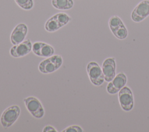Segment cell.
I'll use <instances>...</instances> for the list:
<instances>
[{
    "mask_svg": "<svg viewBox=\"0 0 149 132\" xmlns=\"http://www.w3.org/2000/svg\"><path fill=\"white\" fill-rule=\"evenodd\" d=\"M63 59L59 55H53L42 60L38 65V70L44 74L52 73L62 65Z\"/></svg>",
    "mask_w": 149,
    "mask_h": 132,
    "instance_id": "cell-1",
    "label": "cell"
},
{
    "mask_svg": "<svg viewBox=\"0 0 149 132\" xmlns=\"http://www.w3.org/2000/svg\"><path fill=\"white\" fill-rule=\"evenodd\" d=\"M20 113V108L18 105H12L6 108L2 113L0 121L2 126L7 129L12 126L17 120Z\"/></svg>",
    "mask_w": 149,
    "mask_h": 132,
    "instance_id": "cell-2",
    "label": "cell"
},
{
    "mask_svg": "<svg viewBox=\"0 0 149 132\" xmlns=\"http://www.w3.org/2000/svg\"><path fill=\"white\" fill-rule=\"evenodd\" d=\"M87 72L91 83L95 85H102L105 80L102 69L95 62H89L87 65Z\"/></svg>",
    "mask_w": 149,
    "mask_h": 132,
    "instance_id": "cell-3",
    "label": "cell"
},
{
    "mask_svg": "<svg viewBox=\"0 0 149 132\" xmlns=\"http://www.w3.org/2000/svg\"><path fill=\"white\" fill-rule=\"evenodd\" d=\"M26 108L31 115L37 118H42L45 113L44 109L41 102L34 97H28L23 99Z\"/></svg>",
    "mask_w": 149,
    "mask_h": 132,
    "instance_id": "cell-4",
    "label": "cell"
},
{
    "mask_svg": "<svg viewBox=\"0 0 149 132\" xmlns=\"http://www.w3.org/2000/svg\"><path fill=\"white\" fill-rule=\"evenodd\" d=\"M118 100L122 109L126 112L130 111L134 106V98L132 91L125 86L118 92Z\"/></svg>",
    "mask_w": 149,
    "mask_h": 132,
    "instance_id": "cell-5",
    "label": "cell"
},
{
    "mask_svg": "<svg viewBox=\"0 0 149 132\" xmlns=\"http://www.w3.org/2000/svg\"><path fill=\"white\" fill-rule=\"evenodd\" d=\"M148 16H149V1L143 0L133 9L131 13V19L134 22L139 23Z\"/></svg>",
    "mask_w": 149,
    "mask_h": 132,
    "instance_id": "cell-6",
    "label": "cell"
},
{
    "mask_svg": "<svg viewBox=\"0 0 149 132\" xmlns=\"http://www.w3.org/2000/svg\"><path fill=\"white\" fill-rule=\"evenodd\" d=\"M127 80V77L124 73H119L112 81L108 82L107 85L108 93L112 95L118 93V92L126 85Z\"/></svg>",
    "mask_w": 149,
    "mask_h": 132,
    "instance_id": "cell-7",
    "label": "cell"
},
{
    "mask_svg": "<svg viewBox=\"0 0 149 132\" xmlns=\"http://www.w3.org/2000/svg\"><path fill=\"white\" fill-rule=\"evenodd\" d=\"M102 70L104 80L109 82L113 80L116 76V62L114 58H108L105 59L102 64Z\"/></svg>",
    "mask_w": 149,
    "mask_h": 132,
    "instance_id": "cell-8",
    "label": "cell"
},
{
    "mask_svg": "<svg viewBox=\"0 0 149 132\" xmlns=\"http://www.w3.org/2000/svg\"><path fill=\"white\" fill-rule=\"evenodd\" d=\"M31 51L32 44L30 40H26L12 47L10 49V54L13 58H20L27 55Z\"/></svg>",
    "mask_w": 149,
    "mask_h": 132,
    "instance_id": "cell-9",
    "label": "cell"
},
{
    "mask_svg": "<svg viewBox=\"0 0 149 132\" xmlns=\"http://www.w3.org/2000/svg\"><path fill=\"white\" fill-rule=\"evenodd\" d=\"M27 26L24 23L17 24L13 30L10 35V41L14 45L24 41L27 34Z\"/></svg>",
    "mask_w": 149,
    "mask_h": 132,
    "instance_id": "cell-10",
    "label": "cell"
},
{
    "mask_svg": "<svg viewBox=\"0 0 149 132\" xmlns=\"http://www.w3.org/2000/svg\"><path fill=\"white\" fill-rule=\"evenodd\" d=\"M52 6L60 10H68L72 8L74 3L73 0H52Z\"/></svg>",
    "mask_w": 149,
    "mask_h": 132,
    "instance_id": "cell-11",
    "label": "cell"
},
{
    "mask_svg": "<svg viewBox=\"0 0 149 132\" xmlns=\"http://www.w3.org/2000/svg\"><path fill=\"white\" fill-rule=\"evenodd\" d=\"M61 27V25L54 16L49 18L45 24V29L48 32L56 31Z\"/></svg>",
    "mask_w": 149,
    "mask_h": 132,
    "instance_id": "cell-12",
    "label": "cell"
},
{
    "mask_svg": "<svg viewBox=\"0 0 149 132\" xmlns=\"http://www.w3.org/2000/svg\"><path fill=\"white\" fill-rule=\"evenodd\" d=\"M54 52H55L54 49L51 45L43 42L40 48L38 56L49 58L52 56L54 54Z\"/></svg>",
    "mask_w": 149,
    "mask_h": 132,
    "instance_id": "cell-13",
    "label": "cell"
},
{
    "mask_svg": "<svg viewBox=\"0 0 149 132\" xmlns=\"http://www.w3.org/2000/svg\"><path fill=\"white\" fill-rule=\"evenodd\" d=\"M114 36L119 40H124L125 39L128 35V31L125 26L123 24L118 28L115 29L111 31Z\"/></svg>",
    "mask_w": 149,
    "mask_h": 132,
    "instance_id": "cell-14",
    "label": "cell"
},
{
    "mask_svg": "<svg viewBox=\"0 0 149 132\" xmlns=\"http://www.w3.org/2000/svg\"><path fill=\"white\" fill-rule=\"evenodd\" d=\"M108 24L111 31L124 24L120 17L115 15L112 16L109 18Z\"/></svg>",
    "mask_w": 149,
    "mask_h": 132,
    "instance_id": "cell-15",
    "label": "cell"
},
{
    "mask_svg": "<svg viewBox=\"0 0 149 132\" xmlns=\"http://www.w3.org/2000/svg\"><path fill=\"white\" fill-rule=\"evenodd\" d=\"M54 16L57 20L61 27L68 24L71 20L70 17L65 13H58L54 15Z\"/></svg>",
    "mask_w": 149,
    "mask_h": 132,
    "instance_id": "cell-16",
    "label": "cell"
},
{
    "mask_svg": "<svg viewBox=\"0 0 149 132\" xmlns=\"http://www.w3.org/2000/svg\"><path fill=\"white\" fill-rule=\"evenodd\" d=\"M16 3L21 8L24 10H30L33 6V0H15Z\"/></svg>",
    "mask_w": 149,
    "mask_h": 132,
    "instance_id": "cell-17",
    "label": "cell"
},
{
    "mask_svg": "<svg viewBox=\"0 0 149 132\" xmlns=\"http://www.w3.org/2000/svg\"><path fill=\"white\" fill-rule=\"evenodd\" d=\"M63 132H83V129L77 125H73L70 126L65 130H62Z\"/></svg>",
    "mask_w": 149,
    "mask_h": 132,
    "instance_id": "cell-18",
    "label": "cell"
},
{
    "mask_svg": "<svg viewBox=\"0 0 149 132\" xmlns=\"http://www.w3.org/2000/svg\"><path fill=\"white\" fill-rule=\"evenodd\" d=\"M42 44V42H36L32 44V51L36 55L38 56L39 52Z\"/></svg>",
    "mask_w": 149,
    "mask_h": 132,
    "instance_id": "cell-19",
    "label": "cell"
},
{
    "mask_svg": "<svg viewBox=\"0 0 149 132\" xmlns=\"http://www.w3.org/2000/svg\"><path fill=\"white\" fill-rule=\"evenodd\" d=\"M43 132H48V131H55V132H57L58 131L55 129V128H54V127L50 126V125H47L46 126H45L43 128L42 130Z\"/></svg>",
    "mask_w": 149,
    "mask_h": 132,
    "instance_id": "cell-20",
    "label": "cell"
}]
</instances>
